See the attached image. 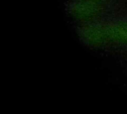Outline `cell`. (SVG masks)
Here are the masks:
<instances>
[{"label": "cell", "mask_w": 127, "mask_h": 114, "mask_svg": "<svg viewBox=\"0 0 127 114\" xmlns=\"http://www.w3.org/2000/svg\"><path fill=\"white\" fill-rule=\"evenodd\" d=\"M91 43L98 46L127 47V20L118 19L91 28Z\"/></svg>", "instance_id": "obj_1"}, {"label": "cell", "mask_w": 127, "mask_h": 114, "mask_svg": "<svg viewBox=\"0 0 127 114\" xmlns=\"http://www.w3.org/2000/svg\"><path fill=\"white\" fill-rule=\"evenodd\" d=\"M97 1H104V0H97Z\"/></svg>", "instance_id": "obj_2"}]
</instances>
